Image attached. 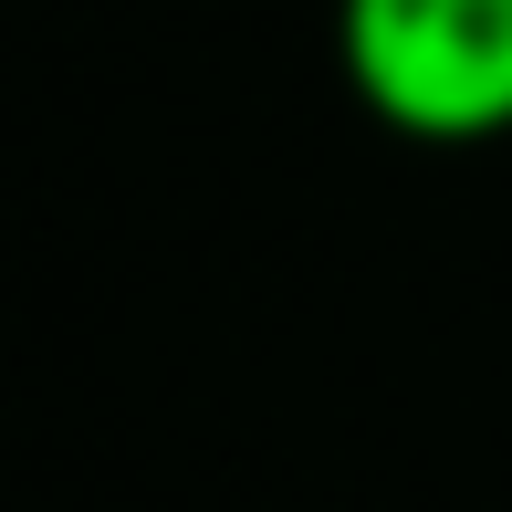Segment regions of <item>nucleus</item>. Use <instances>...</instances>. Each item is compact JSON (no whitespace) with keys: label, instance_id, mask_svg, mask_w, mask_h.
<instances>
[{"label":"nucleus","instance_id":"obj_1","mask_svg":"<svg viewBox=\"0 0 512 512\" xmlns=\"http://www.w3.org/2000/svg\"><path fill=\"white\" fill-rule=\"evenodd\" d=\"M335 74L408 147H502L512 0H335Z\"/></svg>","mask_w":512,"mask_h":512}]
</instances>
